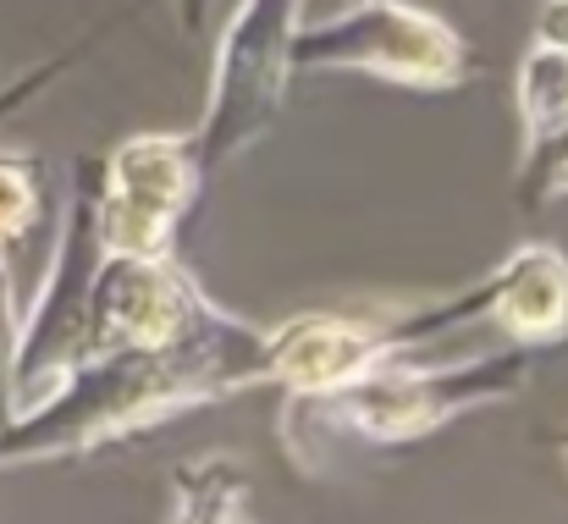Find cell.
Masks as SVG:
<instances>
[{"mask_svg":"<svg viewBox=\"0 0 568 524\" xmlns=\"http://www.w3.org/2000/svg\"><path fill=\"white\" fill-rule=\"evenodd\" d=\"M254 381H265V332L210 304L172 343L83 353L39 403L0 420V464L72 458Z\"/></svg>","mask_w":568,"mask_h":524,"instance_id":"1","label":"cell"},{"mask_svg":"<svg viewBox=\"0 0 568 524\" xmlns=\"http://www.w3.org/2000/svg\"><path fill=\"white\" fill-rule=\"evenodd\" d=\"M525 375H530L525 343L447 364V370H419V364H408V353H392L332 392L298 397L293 409H304V420H315L326 431H348V436L397 447V442H414L425 431H442L447 420H458L469 409H486V403L525 392Z\"/></svg>","mask_w":568,"mask_h":524,"instance_id":"2","label":"cell"},{"mask_svg":"<svg viewBox=\"0 0 568 524\" xmlns=\"http://www.w3.org/2000/svg\"><path fill=\"white\" fill-rule=\"evenodd\" d=\"M293 72H371L403 89H453L469 78V44L430 11L359 0L293 33Z\"/></svg>","mask_w":568,"mask_h":524,"instance_id":"3","label":"cell"},{"mask_svg":"<svg viewBox=\"0 0 568 524\" xmlns=\"http://www.w3.org/2000/svg\"><path fill=\"white\" fill-rule=\"evenodd\" d=\"M298 6L304 0H243L237 17L226 22L215 44V78H210V105L193 139L199 172H221L237 161L282 111L287 78H293V33H298Z\"/></svg>","mask_w":568,"mask_h":524,"instance_id":"4","label":"cell"},{"mask_svg":"<svg viewBox=\"0 0 568 524\" xmlns=\"http://www.w3.org/2000/svg\"><path fill=\"white\" fill-rule=\"evenodd\" d=\"M458 326H497L525 349L568 337V260L552 243H519L486 282H475L430 310L381 321L392 353H414L419 343L447 337Z\"/></svg>","mask_w":568,"mask_h":524,"instance_id":"5","label":"cell"},{"mask_svg":"<svg viewBox=\"0 0 568 524\" xmlns=\"http://www.w3.org/2000/svg\"><path fill=\"white\" fill-rule=\"evenodd\" d=\"M189 133L122 139L94 172V249L100 254H172V232L199 193Z\"/></svg>","mask_w":568,"mask_h":524,"instance_id":"6","label":"cell"},{"mask_svg":"<svg viewBox=\"0 0 568 524\" xmlns=\"http://www.w3.org/2000/svg\"><path fill=\"white\" fill-rule=\"evenodd\" d=\"M210 304L172 254H100L83 282V353L172 343Z\"/></svg>","mask_w":568,"mask_h":524,"instance_id":"7","label":"cell"},{"mask_svg":"<svg viewBox=\"0 0 568 524\" xmlns=\"http://www.w3.org/2000/svg\"><path fill=\"white\" fill-rule=\"evenodd\" d=\"M381 359H392L386 332L354 315H293L265 332V381H282L293 397L332 392Z\"/></svg>","mask_w":568,"mask_h":524,"instance_id":"8","label":"cell"},{"mask_svg":"<svg viewBox=\"0 0 568 524\" xmlns=\"http://www.w3.org/2000/svg\"><path fill=\"white\" fill-rule=\"evenodd\" d=\"M519 128H525V144H541L552 133L568 128V56L558 44L536 39L519 61Z\"/></svg>","mask_w":568,"mask_h":524,"instance_id":"9","label":"cell"},{"mask_svg":"<svg viewBox=\"0 0 568 524\" xmlns=\"http://www.w3.org/2000/svg\"><path fill=\"white\" fill-rule=\"evenodd\" d=\"M243 470L232 458H189L178 470V520H243Z\"/></svg>","mask_w":568,"mask_h":524,"instance_id":"10","label":"cell"},{"mask_svg":"<svg viewBox=\"0 0 568 524\" xmlns=\"http://www.w3.org/2000/svg\"><path fill=\"white\" fill-rule=\"evenodd\" d=\"M39 199H44L39 167L33 161H17V155H0V260L33 238Z\"/></svg>","mask_w":568,"mask_h":524,"instance_id":"11","label":"cell"},{"mask_svg":"<svg viewBox=\"0 0 568 524\" xmlns=\"http://www.w3.org/2000/svg\"><path fill=\"white\" fill-rule=\"evenodd\" d=\"M519 155H525L519 161V199H525V210H541V204L564 199L568 193V128L552 133V139H541V144H525Z\"/></svg>","mask_w":568,"mask_h":524,"instance_id":"12","label":"cell"},{"mask_svg":"<svg viewBox=\"0 0 568 524\" xmlns=\"http://www.w3.org/2000/svg\"><path fill=\"white\" fill-rule=\"evenodd\" d=\"M17 332H22V310H17L11 271H6V260H0V420L11 414V364H17Z\"/></svg>","mask_w":568,"mask_h":524,"instance_id":"13","label":"cell"},{"mask_svg":"<svg viewBox=\"0 0 568 524\" xmlns=\"http://www.w3.org/2000/svg\"><path fill=\"white\" fill-rule=\"evenodd\" d=\"M536 39L558 44L568 56V0H541V11H536Z\"/></svg>","mask_w":568,"mask_h":524,"instance_id":"14","label":"cell"},{"mask_svg":"<svg viewBox=\"0 0 568 524\" xmlns=\"http://www.w3.org/2000/svg\"><path fill=\"white\" fill-rule=\"evenodd\" d=\"M178 11H183V28H189V33L204 28V0H178Z\"/></svg>","mask_w":568,"mask_h":524,"instance_id":"15","label":"cell"},{"mask_svg":"<svg viewBox=\"0 0 568 524\" xmlns=\"http://www.w3.org/2000/svg\"><path fill=\"white\" fill-rule=\"evenodd\" d=\"M564 458H568V436H564Z\"/></svg>","mask_w":568,"mask_h":524,"instance_id":"16","label":"cell"}]
</instances>
